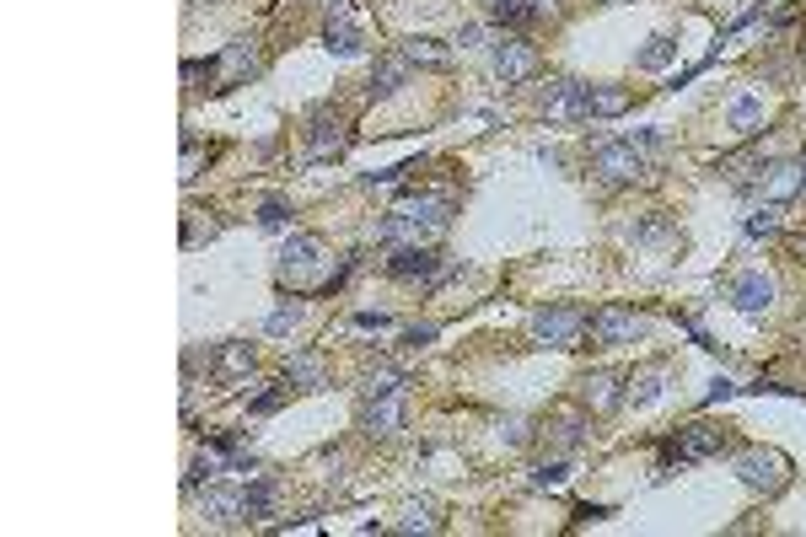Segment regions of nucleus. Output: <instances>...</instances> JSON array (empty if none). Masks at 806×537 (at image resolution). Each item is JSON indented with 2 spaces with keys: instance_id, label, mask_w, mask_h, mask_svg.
Instances as JSON below:
<instances>
[{
  "instance_id": "f257e3e1",
  "label": "nucleus",
  "mask_w": 806,
  "mask_h": 537,
  "mask_svg": "<svg viewBox=\"0 0 806 537\" xmlns=\"http://www.w3.org/2000/svg\"><path fill=\"white\" fill-rule=\"evenodd\" d=\"M446 215H452L446 199L409 194V199H398V210L382 221V242H393V248H430L446 231Z\"/></svg>"
},
{
  "instance_id": "f03ea898",
  "label": "nucleus",
  "mask_w": 806,
  "mask_h": 537,
  "mask_svg": "<svg viewBox=\"0 0 806 537\" xmlns=\"http://www.w3.org/2000/svg\"><path fill=\"white\" fill-rule=\"evenodd\" d=\"M264 70V54H258V43L253 38H242V43H232V49L221 54V60H205V65H183V76L189 81H215L210 92H226V86H237V81H248V76H258Z\"/></svg>"
},
{
  "instance_id": "7ed1b4c3",
  "label": "nucleus",
  "mask_w": 806,
  "mask_h": 537,
  "mask_svg": "<svg viewBox=\"0 0 806 537\" xmlns=\"http://www.w3.org/2000/svg\"><path fill=\"white\" fill-rule=\"evenodd\" d=\"M645 156H651V151H645L635 135H629V140H602L592 151V172L602 183H635L645 172Z\"/></svg>"
},
{
  "instance_id": "20e7f679",
  "label": "nucleus",
  "mask_w": 806,
  "mask_h": 537,
  "mask_svg": "<svg viewBox=\"0 0 806 537\" xmlns=\"http://www.w3.org/2000/svg\"><path fill=\"white\" fill-rule=\"evenodd\" d=\"M586 333V312L581 307H543L532 312V339L554 344V350H575Z\"/></svg>"
},
{
  "instance_id": "39448f33",
  "label": "nucleus",
  "mask_w": 806,
  "mask_h": 537,
  "mask_svg": "<svg viewBox=\"0 0 806 537\" xmlns=\"http://www.w3.org/2000/svg\"><path fill=\"white\" fill-rule=\"evenodd\" d=\"M645 333V317L635 307H602L592 317V339L602 344V350H613V344H635Z\"/></svg>"
},
{
  "instance_id": "423d86ee",
  "label": "nucleus",
  "mask_w": 806,
  "mask_h": 537,
  "mask_svg": "<svg viewBox=\"0 0 806 537\" xmlns=\"http://www.w3.org/2000/svg\"><path fill=\"white\" fill-rule=\"evenodd\" d=\"M731 446V430H715V425H688L678 430V441L667 446V462L678 457V462H699V457H721Z\"/></svg>"
},
{
  "instance_id": "0eeeda50",
  "label": "nucleus",
  "mask_w": 806,
  "mask_h": 537,
  "mask_svg": "<svg viewBox=\"0 0 806 537\" xmlns=\"http://www.w3.org/2000/svg\"><path fill=\"white\" fill-rule=\"evenodd\" d=\"M387 269H393V280H409V285H436V280H441V274L452 269V264H446V258H441L436 248H398V253H393V264H387Z\"/></svg>"
},
{
  "instance_id": "6e6552de",
  "label": "nucleus",
  "mask_w": 806,
  "mask_h": 537,
  "mask_svg": "<svg viewBox=\"0 0 806 537\" xmlns=\"http://www.w3.org/2000/svg\"><path fill=\"white\" fill-rule=\"evenodd\" d=\"M785 478H790V462L780 452H747L742 457V484L758 489V495H780Z\"/></svg>"
},
{
  "instance_id": "1a4fd4ad",
  "label": "nucleus",
  "mask_w": 806,
  "mask_h": 537,
  "mask_svg": "<svg viewBox=\"0 0 806 537\" xmlns=\"http://www.w3.org/2000/svg\"><path fill=\"white\" fill-rule=\"evenodd\" d=\"M344 151V119L334 108H312L307 119V156L312 162H328V156Z\"/></svg>"
},
{
  "instance_id": "9d476101",
  "label": "nucleus",
  "mask_w": 806,
  "mask_h": 537,
  "mask_svg": "<svg viewBox=\"0 0 806 537\" xmlns=\"http://www.w3.org/2000/svg\"><path fill=\"white\" fill-rule=\"evenodd\" d=\"M495 70H500L506 81L538 76V49H532L527 38H516V33H500V43H495Z\"/></svg>"
},
{
  "instance_id": "9b49d317",
  "label": "nucleus",
  "mask_w": 806,
  "mask_h": 537,
  "mask_svg": "<svg viewBox=\"0 0 806 537\" xmlns=\"http://www.w3.org/2000/svg\"><path fill=\"white\" fill-rule=\"evenodd\" d=\"M543 113L549 119H586V81H554L549 97H543Z\"/></svg>"
},
{
  "instance_id": "f8f14e48",
  "label": "nucleus",
  "mask_w": 806,
  "mask_h": 537,
  "mask_svg": "<svg viewBox=\"0 0 806 537\" xmlns=\"http://www.w3.org/2000/svg\"><path fill=\"white\" fill-rule=\"evenodd\" d=\"M731 301L747 312V317H758V312H769V301H774V280L769 274H742L737 285H731Z\"/></svg>"
},
{
  "instance_id": "ddd939ff",
  "label": "nucleus",
  "mask_w": 806,
  "mask_h": 537,
  "mask_svg": "<svg viewBox=\"0 0 806 537\" xmlns=\"http://www.w3.org/2000/svg\"><path fill=\"white\" fill-rule=\"evenodd\" d=\"M398 425H403L398 387H393V393H377V398L366 403V430H371V435H398Z\"/></svg>"
},
{
  "instance_id": "4468645a",
  "label": "nucleus",
  "mask_w": 806,
  "mask_h": 537,
  "mask_svg": "<svg viewBox=\"0 0 806 537\" xmlns=\"http://www.w3.org/2000/svg\"><path fill=\"white\" fill-rule=\"evenodd\" d=\"M629 108L624 86H586V119H618Z\"/></svg>"
},
{
  "instance_id": "2eb2a0df",
  "label": "nucleus",
  "mask_w": 806,
  "mask_h": 537,
  "mask_svg": "<svg viewBox=\"0 0 806 537\" xmlns=\"http://www.w3.org/2000/svg\"><path fill=\"white\" fill-rule=\"evenodd\" d=\"M323 38H328V49H334V54H361V27L350 22V11H344V6H339V17H328Z\"/></svg>"
},
{
  "instance_id": "dca6fc26",
  "label": "nucleus",
  "mask_w": 806,
  "mask_h": 537,
  "mask_svg": "<svg viewBox=\"0 0 806 537\" xmlns=\"http://www.w3.org/2000/svg\"><path fill=\"white\" fill-rule=\"evenodd\" d=\"M403 76H409V54H387V60L371 70V97H393Z\"/></svg>"
},
{
  "instance_id": "f3484780",
  "label": "nucleus",
  "mask_w": 806,
  "mask_h": 537,
  "mask_svg": "<svg viewBox=\"0 0 806 537\" xmlns=\"http://www.w3.org/2000/svg\"><path fill=\"white\" fill-rule=\"evenodd\" d=\"M764 188H769V199H774V205H785L790 194H801V167H796V162L769 167V172H764Z\"/></svg>"
},
{
  "instance_id": "a211bd4d",
  "label": "nucleus",
  "mask_w": 806,
  "mask_h": 537,
  "mask_svg": "<svg viewBox=\"0 0 806 537\" xmlns=\"http://www.w3.org/2000/svg\"><path fill=\"white\" fill-rule=\"evenodd\" d=\"M285 382L301 387V393H318L323 387V360L318 355H296L291 366H285Z\"/></svg>"
},
{
  "instance_id": "6ab92c4d",
  "label": "nucleus",
  "mask_w": 806,
  "mask_h": 537,
  "mask_svg": "<svg viewBox=\"0 0 806 537\" xmlns=\"http://www.w3.org/2000/svg\"><path fill=\"white\" fill-rule=\"evenodd\" d=\"M318 258H323V242H318V237H307V231L285 242V274H291V269H296V274H301V269H312Z\"/></svg>"
},
{
  "instance_id": "aec40b11",
  "label": "nucleus",
  "mask_w": 806,
  "mask_h": 537,
  "mask_svg": "<svg viewBox=\"0 0 806 537\" xmlns=\"http://www.w3.org/2000/svg\"><path fill=\"white\" fill-rule=\"evenodd\" d=\"M398 532H441V516H436V505H430V500L409 505V511H403V521H398Z\"/></svg>"
},
{
  "instance_id": "412c9836",
  "label": "nucleus",
  "mask_w": 806,
  "mask_h": 537,
  "mask_svg": "<svg viewBox=\"0 0 806 537\" xmlns=\"http://www.w3.org/2000/svg\"><path fill=\"white\" fill-rule=\"evenodd\" d=\"M403 54H409V65H446L452 60V49H441V43H430V38H414Z\"/></svg>"
},
{
  "instance_id": "4be33fe9",
  "label": "nucleus",
  "mask_w": 806,
  "mask_h": 537,
  "mask_svg": "<svg viewBox=\"0 0 806 537\" xmlns=\"http://www.w3.org/2000/svg\"><path fill=\"white\" fill-rule=\"evenodd\" d=\"M581 387H586V403H592V409H613V403H618V398H613V376H608V371H602V376H586Z\"/></svg>"
},
{
  "instance_id": "5701e85b",
  "label": "nucleus",
  "mask_w": 806,
  "mask_h": 537,
  "mask_svg": "<svg viewBox=\"0 0 806 537\" xmlns=\"http://www.w3.org/2000/svg\"><path fill=\"white\" fill-rule=\"evenodd\" d=\"M237 371H253V350H248V344L221 350V376H237Z\"/></svg>"
},
{
  "instance_id": "b1692460",
  "label": "nucleus",
  "mask_w": 806,
  "mask_h": 537,
  "mask_svg": "<svg viewBox=\"0 0 806 537\" xmlns=\"http://www.w3.org/2000/svg\"><path fill=\"white\" fill-rule=\"evenodd\" d=\"M532 484H538V489H559V484H565V462H538V468H532Z\"/></svg>"
},
{
  "instance_id": "393cba45",
  "label": "nucleus",
  "mask_w": 806,
  "mask_h": 537,
  "mask_svg": "<svg viewBox=\"0 0 806 537\" xmlns=\"http://www.w3.org/2000/svg\"><path fill=\"white\" fill-rule=\"evenodd\" d=\"M672 49H678V43H672V38H651V49L640 54V70H656V65H667V60H672Z\"/></svg>"
},
{
  "instance_id": "a878e982",
  "label": "nucleus",
  "mask_w": 806,
  "mask_h": 537,
  "mask_svg": "<svg viewBox=\"0 0 806 537\" xmlns=\"http://www.w3.org/2000/svg\"><path fill=\"white\" fill-rule=\"evenodd\" d=\"M258 226H264V231H285V226H291V210H285L280 199H269V205L258 210Z\"/></svg>"
},
{
  "instance_id": "bb28decb",
  "label": "nucleus",
  "mask_w": 806,
  "mask_h": 537,
  "mask_svg": "<svg viewBox=\"0 0 806 537\" xmlns=\"http://www.w3.org/2000/svg\"><path fill=\"white\" fill-rule=\"evenodd\" d=\"M758 113H764V108H758V97H737V103H731V124H737V129H753Z\"/></svg>"
},
{
  "instance_id": "cd10ccee",
  "label": "nucleus",
  "mask_w": 806,
  "mask_h": 537,
  "mask_svg": "<svg viewBox=\"0 0 806 537\" xmlns=\"http://www.w3.org/2000/svg\"><path fill=\"white\" fill-rule=\"evenodd\" d=\"M774 221H780V205H774V199H769V205L758 210L753 221H747V231H753V237H758V231H774Z\"/></svg>"
},
{
  "instance_id": "c85d7f7f",
  "label": "nucleus",
  "mask_w": 806,
  "mask_h": 537,
  "mask_svg": "<svg viewBox=\"0 0 806 537\" xmlns=\"http://www.w3.org/2000/svg\"><path fill=\"white\" fill-rule=\"evenodd\" d=\"M285 393H291V387H280V393H264V398H253V403H248V414H275L280 403H285Z\"/></svg>"
},
{
  "instance_id": "c756f323",
  "label": "nucleus",
  "mask_w": 806,
  "mask_h": 537,
  "mask_svg": "<svg viewBox=\"0 0 806 537\" xmlns=\"http://www.w3.org/2000/svg\"><path fill=\"white\" fill-rule=\"evenodd\" d=\"M194 172H199V145L189 140L183 145V178H194Z\"/></svg>"
},
{
  "instance_id": "7c9ffc66",
  "label": "nucleus",
  "mask_w": 806,
  "mask_h": 537,
  "mask_svg": "<svg viewBox=\"0 0 806 537\" xmlns=\"http://www.w3.org/2000/svg\"><path fill=\"white\" fill-rule=\"evenodd\" d=\"M291 323H296V307H285V312H275V317H269V333H285Z\"/></svg>"
},
{
  "instance_id": "2f4dec72",
  "label": "nucleus",
  "mask_w": 806,
  "mask_h": 537,
  "mask_svg": "<svg viewBox=\"0 0 806 537\" xmlns=\"http://www.w3.org/2000/svg\"><path fill=\"white\" fill-rule=\"evenodd\" d=\"M355 328H387V317L382 312H361V317H355Z\"/></svg>"
},
{
  "instance_id": "473e14b6",
  "label": "nucleus",
  "mask_w": 806,
  "mask_h": 537,
  "mask_svg": "<svg viewBox=\"0 0 806 537\" xmlns=\"http://www.w3.org/2000/svg\"><path fill=\"white\" fill-rule=\"evenodd\" d=\"M403 339H409V344H430V339H436V328H409Z\"/></svg>"
},
{
  "instance_id": "72a5a7b5",
  "label": "nucleus",
  "mask_w": 806,
  "mask_h": 537,
  "mask_svg": "<svg viewBox=\"0 0 806 537\" xmlns=\"http://www.w3.org/2000/svg\"><path fill=\"white\" fill-rule=\"evenodd\" d=\"M731 393H737L731 382H715V387H710V398H704V403H721V398H731Z\"/></svg>"
},
{
  "instance_id": "f704fd0d",
  "label": "nucleus",
  "mask_w": 806,
  "mask_h": 537,
  "mask_svg": "<svg viewBox=\"0 0 806 537\" xmlns=\"http://www.w3.org/2000/svg\"><path fill=\"white\" fill-rule=\"evenodd\" d=\"M801 194H806V162H801Z\"/></svg>"
},
{
  "instance_id": "c9c22d12",
  "label": "nucleus",
  "mask_w": 806,
  "mask_h": 537,
  "mask_svg": "<svg viewBox=\"0 0 806 537\" xmlns=\"http://www.w3.org/2000/svg\"><path fill=\"white\" fill-rule=\"evenodd\" d=\"M796 248H801V253H806V237H796Z\"/></svg>"
}]
</instances>
